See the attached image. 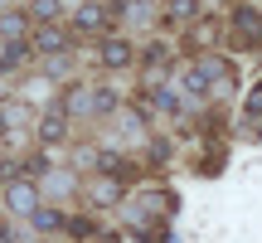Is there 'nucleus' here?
Returning <instances> with one entry per match:
<instances>
[{"mask_svg":"<svg viewBox=\"0 0 262 243\" xmlns=\"http://www.w3.org/2000/svg\"><path fill=\"white\" fill-rule=\"evenodd\" d=\"M88 160H93V175H117V180L126 175V156L122 151H93Z\"/></svg>","mask_w":262,"mask_h":243,"instance_id":"nucleus-5","label":"nucleus"},{"mask_svg":"<svg viewBox=\"0 0 262 243\" xmlns=\"http://www.w3.org/2000/svg\"><path fill=\"white\" fill-rule=\"evenodd\" d=\"M34 49H39V54H49V58H58V54H68V34H63L58 25H54V29L44 25V29L34 34Z\"/></svg>","mask_w":262,"mask_h":243,"instance_id":"nucleus-6","label":"nucleus"},{"mask_svg":"<svg viewBox=\"0 0 262 243\" xmlns=\"http://www.w3.org/2000/svg\"><path fill=\"white\" fill-rule=\"evenodd\" d=\"M73 25L83 29V34H93V29L107 25V10L97 5V0H83V5H78V15H73Z\"/></svg>","mask_w":262,"mask_h":243,"instance_id":"nucleus-7","label":"nucleus"},{"mask_svg":"<svg viewBox=\"0 0 262 243\" xmlns=\"http://www.w3.org/2000/svg\"><path fill=\"white\" fill-rule=\"evenodd\" d=\"M102 64L107 68H131L136 64V49H131L126 39H102Z\"/></svg>","mask_w":262,"mask_h":243,"instance_id":"nucleus-4","label":"nucleus"},{"mask_svg":"<svg viewBox=\"0 0 262 243\" xmlns=\"http://www.w3.org/2000/svg\"><path fill=\"white\" fill-rule=\"evenodd\" d=\"M29 224H34L39 234H58V229H63V214H58V209H49V205H39L34 214H29Z\"/></svg>","mask_w":262,"mask_h":243,"instance_id":"nucleus-13","label":"nucleus"},{"mask_svg":"<svg viewBox=\"0 0 262 243\" xmlns=\"http://www.w3.org/2000/svg\"><path fill=\"white\" fill-rule=\"evenodd\" d=\"M39 136H44V141H63V136H68V112H63V107L44 112V121H39Z\"/></svg>","mask_w":262,"mask_h":243,"instance_id":"nucleus-11","label":"nucleus"},{"mask_svg":"<svg viewBox=\"0 0 262 243\" xmlns=\"http://www.w3.org/2000/svg\"><path fill=\"white\" fill-rule=\"evenodd\" d=\"M49 190H54V195H73V190H78V180L68 175V170H49Z\"/></svg>","mask_w":262,"mask_h":243,"instance_id":"nucleus-15","label":"nucleus"},{"mask_svg":"<svg viewBox=\"0 0 262 243\" xmlns=\"http://www.w3.org/2000/svg\"><path fill=\"white\" fill-rule=\"evenodd\" d=\"M233 29H238V34H243V39H253V44H257V39H262V15H257V10H233Z\"/></svg>","mask_w":262,"mask_h":243,"instance_id":"nucleus-12","label":"nucleus"},{"mask_svg":"<svg viewBox=\"0 0 262 243\" xmlns=\"http://www.w3.org/2000/svg\"><path fill=\"white\" fill-rule=\"evenodd\" d=\"M150 107H160V112H180V83H175V78L150 88Z\"/></svg>","mask_w":262,"mask_h":243,"instance_id":"nucleus-10","label":"nucleus"},{"mask_svg":"<svg viewBox=\"0 0 262 243\" xmlns=\"http://www.w3.org/2000/svg\"><path fill=\"white\" fill-rule=\"evenodd\" d=\"M5 209H10V214H19V219H29V214L39 209V185H34L29 175L10 180V185H5Z\"/></svg>","mask_w":262,"mask_h":243,"instance_id":"nucleus-1","label":"nucleus"},{"mask_svg":"<svg viewBox=\"0 0 262 243\" xmlns=\"http://www.w3.org/2000/svg\"><path fill=\"white\" fill-rule=\"evenodd\" d=\"M243 131H262V83H253L243 97Z\"/></svg>","mask_w":262,"mask_h":243,"instance_id":"nucleus-8","label":"nucleus"},{"mask_svg":"<svg viewBox=\"0 0 262 243\" xmlns=\"http://www.w3.org/2000/svg\"><path fill=\"white\" fill-rule=\"evenodd\" d=\"M25 34H29V19L5 10V15H0V39H25Z\"/></svg>","mask_w":262,"mask_h":243,"instance_id":"nucleus-14","label":"nucleus"},{"mask_svg":"<svg viewBox=\"0 0 262 243\" xmlns=\"http://www.w3.org/2000/svg\"><path fill=\"white\" fill-rule=\"evenodd\" d=\"M29 15H34V19H58V15H63V0H34Z\"/></svg>","mask_w":262,"mask_h":243,"instance_id":"nucleus-16","label":"nucleus"},{"mask_svg":"<svg viewBox=\"0 0 262 243\" xmlns=\"http://www.w3.org/2000/svg\"><path fill=\"white\" fill-rule=\"evenodd\" d=\"M93 112H117V93L112 88H93Z\"/></svg>","mask_w":262,"mask_h":243,"instance_id":"nucleus-17","label":"nucleus"},{"mask_svg":"<svg viewBox=\"0 0 262 243\" xmlns=\"http://www.w3.org/2000/svg\"><path fill=\"white\" fill-rule=\"evenodd\" d=\"M194 68L209 78V83H214V93H228V88H233V73H228V64H224L219 54H199Z\"/></svg>","mask_w":262,"mask_h":243,"instance_id":"nucleus-3","label":"nucleus"},{"mask_svg":"<svg viewBox=\"0 0 262 243\" xmlns=\"http://www.w3.org/2000/svg\"><path fill=\"white\" fill-rule=\"evenodd\" d=\"M122 195H126V180H117V175H93L88 180V199L93 205H117Z\"/></svg>","mask_w":262,"mask_h":243,"instance_id":"nucleus-2","label":"nucleus"},{"mask_svg":"<svg viewBox=\"0 0 262 243\" xmlns=\"http://www.w3.org/2000/svg\"><path fill=\"white\" fill-rule=\"evenodd\" d=\"M146 68H165V49H160V44L146 49Z\"/></svg>","mask_w":262,"mask_h":243,"instance_id":"nucleus-19","label":"nucleus"},{"mask_svg":"<svg viewBox=\"0 0 262 243\" xmlns=\"http://www.w3.org/2000/svg\"><path fill=\"white\" fill-rule=\"evenodd\" d=\"M194 0H170V15H175V19H194Z\"/></svg>","mask_w":262,"mask_h":243,"instance_id":"nucleus-18","label":"nucleus"},{"mask_svg":"<svg viewBox=\"0 0 262 243\" xmlns=\"http://www.w3.org/2000/svg\"><path fill=\"white\" fill-rule=\"evenodd\" d=\"M25 58H29V44H25V39H0V73L19 68Z\"/></svg>","mask_w":262,"mask_h":243,"instance_id":"nucleus-9","label":"nucleus"}]
</instances>
